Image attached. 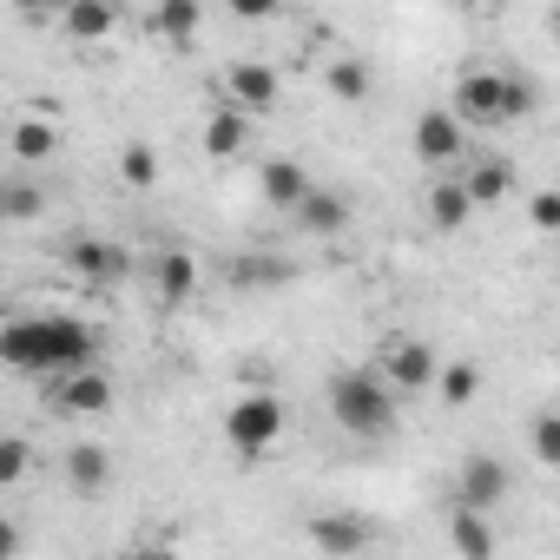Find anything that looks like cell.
<instances>
[{
	"label": "cell",
	"mask_w": 560,
	"mask_h": 560,
	"mask_svg": "<svg viewBox=\"0 0 560 560\" xmlns=\"http://www.w3.org/2000/svg\"><path fill=\"white\" fill-rule=\"evenodd\" d=\"M298 277V264H284V257H231V284L237 291H277V284H291Z\"/></svg>",
	"instance_id": "d6986e66"
},
{
	"label": "cell",
	"mask_w": 560,
	"mask_h": 560,
	"mask_svg": "<svg viewBox=\"0 0 560 560\" xmlns=\"http://www.w3.org/2000/svg\"><path fill=\"white\" fill-rule=\"evenodd\" d=\"M224 93H231L237 113H264V106H277V73L257 67V60H244V67L224 73Z\"/></svg>",
	"instance_id": "4fadbf2b"
},
{
	"label": "cell",
	"mask_w": 560,
	"mask_h": 560,
	"mask_svg": "<svg viewBox=\"0 0 560 560\" xmlns=\"http://www.w3.org/2000/svg\"><path fill=\"white\" fill-rule=\"evenodd\" d=\"M508 488H514V475H508V462L501 455H468L462 462V475H455V508H501L508 501Z\"/></svg>",
	"instance_id": "52a82bcc"
},
{
	"label": "cell",
	"mask_w": 560,
	"mask_h": 560,
	"mask_svg": "<svg viewBox=\"0 0 560 560\" xmlns=\"http://www.w3.org/2000/svg\"><path fill=\"white\" fill-rule=\"evenodd\" d=\"M100 357V330L60 311H34V317H8L0 324V370L14 376H60Z\"/></svg>",
	"instance_id": "6da1fadb"
},
{
	"label": "cell",
	"mask_w": 560,
	"mask_h": 560,
	"mask_svg": "<svg viewBox=\"0 0 560 560\" xmlns=\"http://www.w3.org/2000/svg\"><path fill=\"white\" fill-rule=\"evenodd\" d=\"M34 475V442L27 435H0V488H21Z\"/></svg>",
	"instance_id": "484cf974"
},
{
	"label": "cell",
	"mask_w": 560,
	"mask_h": 560,
	"mask_svg": "<svg viewBox=\"0 0 560 560\" xmlns=\"http://www.w3.org/2000/svg\"><path fill=\"white\" fill-rule=\"evenodd\" d=\"M198 27H205V0H159V8H152V34L165 47H191Z\"/></svg>",
	"instance_id": "5bb4252c"
},
{
	"label": "cell",
	"mask_w": 560,
	"mask_h": 560,
	"mask_svg": "<svg viewBox=\"0 0 560 560\" xmlns=\"http://www.w3.org/2000/svg\"><path fill=\"white\" fill-rule=\"evenodd\" d=\"M330 93L350 100V106L370 100V67H363V60H337V67H330Z\"/></svg>",
	"instance_id": "83f0119b"
},
{
	"label": "cell",
	"mask_w": 560,
	"mask_h": 560,
	"mask_svg": "<svg viewBox=\"0 0 560 560\" xmlns=\"http://www.w3.org/2000/svg\"><path fill=\"white\" fill-rule=\"evenodd\" d=\"M224 8L237 21H277V14H284V0H224Z\"/></svg>",
	"instance_id": "4dcf8cb0"
},
{
	"label": "cell",
	"mask_w": 560,
	"mask_h": 560,
	"mask_svg": "<svg viewBox=\"0 0 560 560\" xmlns=\"http://www.w3.org/2000/svg\"><path fill=\"white\" fill-rule=\"evenodd\" d=\"M396 409H402V396L383 383V370H337L330 376V416H337L343 435L383 442L396 429Z\"/></svg>",
	"instance_id": "7a4b0ae2"
},
{
	"label": "cell",
	"mask_w": 560,
	"mask_h": 560,
	"mask_svg": "<svg viewBox=\"0 0 560 560\" xmlns=\"http://www.w3.org/2000/svg\"><path fill=\"white\" fill-rule=\"evenodd\" d=\"M152 284H159V304H172V311H178V304H191V298H198V257H191V250H178V244H172V250H159Z\"/></svg>",
	"instance_id": "8fae6325"
},
{
	"label": "cell",
	"mask_w": 560,
	"mask_h": 560,
	"mask_svg": "<svg viewBox=\"0 0 560 560\" xmlns=\"http://www.w3.org/2000/svg\"><path fill=\"white\" fill-rule=\"evenodd\" d=\"M304 185H311V172H304L298 159H264V172H257V191H264V205H277V211H291V205L304 198Z\"/></svg>",
	"instance_id": "e0dca14e"
},
{
	"label": "cell",
	"mask_w": 560,
	"mask_h": 560,
	"mask_svg": "<svg viewBox=\"0 0 560 560\" xmlns=\"http://www.w3.org/2000/svg\"><path fill=\"white\" fill-rule=\"evenodd\" d=\"M534 86L521 80V73H494V67H475V73H462L455 80V119L462 126H514V119H527L534 113Z\"/></svg>",
	"instance_id": "3957f363"
},
{
	"label": "cell",
	"mask_w": 560,
	"mask_h": 560,
	"mask_svg": "<svg viewBox=\"0 0 560 560\" xmlns=\"http://www.w3.org/2000/svg\"><path fill=\"white\" fill-rule=\"evenodd\" d=\"M106 481H113V455L100 448V442H80V448H67V488L73 494H106Z\"/></svg>",
	"instance_id": "2e32d148"
},
{
	"label": "cell",
	"mask_w": 560,
	"mask_h": 560,
	"mask_svg": "<svg viewBox=\"0 0 560 560\" xmlns=\"http://www.w3.org/2000/svg\"><path fill=\"white\" fill-rule=\"evenodd\" d=\"M54 145H60V126H54L47 113H21V119H14V132H8V152H14L21 165L54 159Z\"/></svg>",
	"instance_id": "9a60e30c"
},
{
	"label": "cell",
	"mask_w": 560,
	"mask_h": 560,
	"mask_svg": "<svg viewBox=\"0 0 560 560\" xmlns=\"http://www.w3.org/2000/svg\"><path fill=\"white\" fill-rule=\"evenodd\" d=\"M54 409H60V416H106V409H113V376H106L100 363L60 370V376H54Z\"/></svg>",
	"instance_id": "8992f818"
},
{
	"label": "cell",
	"mask_w": 560,
	"mask_h": 560,
	"mask_svg": "<svg viewBox=\"0 0 560 560\" xmlns=\"http://www.w3.org/2000/svg\"><path fill=\"white\" fill-rule=\"evenodd\" d=\"M60 27H67V40L93 47V40H106V34L119 27V8H113V0H67V8H60Z\"/></svg>",
	"instance_id": "7c38bea8"
},
{
	"label": "cell",
	"mask_w": 560,
	"mask_h": 560,
	"mask_svg": "<svg viewBox=\"0 0 560 560\" xmlns=\"http://www.w3.org/2000/svg\"><path fill=\"white\" fill-rule=\"evenodd\" d=\"M40 211H47V191L27 178H8V224H34Z\"/></svg>",
	"instance_id": "4316f807"
},
{
	"label": "cell",
	"mask_w": 560,
	"mask_h": 560,
	"mask_svg": "<svg viewBox=\"0 0 560 560\" xmlns=\"http://www.w3.org/2000/svg\"><path fill=\"white\" fill-rule=\"evenodd\" d=\"M0 224H8V178H0Z\"/></svg>",
	"instance_id": "836d02e7"
},
{
	"label": "cell",
	"mask_w": 560,
	"mask_h": 560,
	"mask_svg": "<svg viewBox=\"0 0 560 560\" xmlns=\"http://www.w3.org/2000/svg\"><path fill=\"white\" fill-rule=\"evenodd\" d=\"M119 178H126L132 191H152V185H159V152H152L145 139H132V145L119 152Z\"/></svg>",
	"instance_id": "cb8c5ba5"
},
{
	"label": "cell",
	"mask_w": 560,
	"mask_h": 560,
	"mask_svg": "<svg viewBox=\"0 0 560 560\" xmlns=\"http://www.w3.org/2000/svg\"><path fill=\"white\" fill-rule=\"evenodd\" d=\"M277 435H284V402H277L270 389H244V396L224 409V442H231L244 462H257L264 448H277Z\"/></svg>",
	"instance_id": "277c9868"
},
{
	"label": "cell",
	"mask_w": 560,
	"mask_h": 560,
	"mask_svg": "<svg viewBox=\"0 0 560 560\" xmlns=\"http://www.w3.org/2000/svg\"><path fill=\"white\" fill-rule=\"evenodd\" d=\"M60 264L80 277V284H113V277H119V244H106V237H67L60 244Z\"/></svg>",
	"instance_id": "30bf717a"
},
{
	"label": "cell",
	"mask_w": 560,
	"mask_h": 560,
	"mask_svg": "<svg viewBox=\"0 0 560 560\" xmlns=\"http://www.w3.org/2000/svg\"><path fill=\"white\" fill-rule=\"evenodd\" d=\"M14 8H21V14H34V21H47V14H60V8H67V0H14Z\"/></svg>",
	"instance_id": "d6a6232c"
},
{
	"label": "cell",
	"mask_w": 560,
	"mask_h": 560,
	"mask_svg": "<svg viewBox=\"0 0 560 560\" xmlns=\"http://www.w3.org/2000/svg\"><path fill=\"white\" fill-rule=\"evenodd\" d=\"M291 218H298L304 237H337V231H350V198L324 191V185H304V198L291 205Z\"/></svg>",
	"instance_id": "9c48e42d"
},
{
	"label": "cell",
	"mask_w": 560,
	"mask_h": 560,
	"mask_svg": "<svg viewBox=\"0 0 560 560\" xmlns=\"http://www.w3.org/2000/svg\"><path fill=\"white\" fill-rule=\"evenodd\" d=\"M448 547H455L462 560H488V553H494V534H488L481 508H455V514H448Z\"/></svg>",
	"instance_id": "7402d4cb"
},
{
	"label": "cell",
	"mask_w": 560,
	"mask_h": 560,
	"mask_svg": "<svg viewBox=\"0 0 560 560\" xmlns=\"http://www.w3.org/2000/svg\"><path fill=\"white\" fill-rule=\"evenodd\" d=\"M527 218H534V231H560V191H534Z\"/></svg>",
	"instance_id": "f546056e"
},
{
	"label": "cell",
	"mask_w": 560,
	"mask_h": 560,
	"mask_svg": "<svg viewBox=\"0 0 560 560\" xmlns=\"http://www.w3.org/2000/svg\"><path fill=\"white\" fill-rule=\"evenodd\" d=\"M244 139H250V113L224 106V113H211V119H205V152H211V159H237V152H244Z\"/></svg>",
	"instance_id": "44dd1931"
},
{
	"label": "cell",
	"mask_w": 560,
	"mask_h": 560,
	"mask_svg": "<svg viewBox=\"0 0 560 560\" xmlns=\"http://www.w3.org/2000/svg\"><path fill=\"white\" fill-rule=\"evenodd\" d=\"M21 547H27V534H21V527H14L8 514H0V560H14Z\"/></svg>",
	"instance_id": "1f68e13d"
},
{
	"label": "cell",
	"mask_w": 560,
	"mask_h": 560,
	"mask_svg": "<svg viewBox=\"0 0 560 560\" xmlns=\"http://www.w3.org/2000/svg\"><path fill=\"white\" fill-rule=\"evenodd\" d=\"M462 145H468V126H462L448 106H429V113L416 119V159H422V165H435V172H442V165H455V159H462Z\"/></svg>",
	"instance_id": "ba28073f"
},
{
	"label": "cell",
	"mask_w": 560,
	"mask_h": 560,
	"mask_svg": "<svg viewBox=\"0 0 560 560\" xmlns=\"http://www.w3.org/2000/svg\"><path fill=\"white\" fill-rule=\"evenodd\" d=\"M462 191H468L475 205H501V198L514 191V165H508V159H481V165L462 178Z\"/></svg>",
	"instance_id": "603a6c76"
},
{
	"label": "cell",
	"mask_w": 560,
	"mask_h": 560,
	"mask_svg": "<svg viewBox=\"0 0 560 560\" xmlns=\"http://www.w3.org/2000/svg\"><path fill=\"white\" fill-rule=\"evenodd\" d=\"M435 389H442L448 409H468L475 389H481V370H475V363H448V370H435Z\"/></svg>",
	"instance_id": "d4e9b609"
},
{
	"label": "cell",
	"mask_w": 560,
	"mask_h": 560,
	"mask_svg": "<svg viewBox=\"0 0 560 560\" xmlns=\"http://www.w3.org/2000/svg\"><path fill=\"white\" fill-rule=\"evenodd\" d=\"M468 218H475V198L462 191V178H435L429 185V224L435 231H462Z\"/></svg>",
	"instance_id": "ffe728a7"
},
{
	"label": "cell",
	"mask_w": 560,
	"mask_h": 560,
	"mask_svg": "<svg viewBox=\"0 0 560 560\" xmlns=\"http://www.w3.org/2000/svg\"><path fill=\"white\" fill-rule=\"evenodd\" d=\"M311 547H324V553H363L370 547V521H357V514H317L311 521Z\"/></svg>",
	"instance_id": "ac0fdd59"
},
{
	"label": "cell",
	"mask_w": 560,
	"mask_h": 560,
	"mask_svg": "<svg viewBox=\"0 0 560 560\" xmlns=\"http://www.w3.org/2000/svg\"><path fill=\"white\" fill-rule=\"evenodd\" d=\"M376 370H383V383H389L396 396H416V389L435 383V350H429L422 337H389L383 357H376Z\"/></svg>",
	"instance_id": "5b68a950"
},
{
	"label": "cell",
	"mask_w": 560,
	"mask_h": 560,
	"mask_svg": "<svg viewBox=\"0 0 560 560\" xmlns=\"http://www.w3.org/2000/svg\"><path fill=\"white\" fill-rule=\"evenodd\" d=\"M527 442H534V462H540V468H560V416H553V409L534 416V435H527Z\"/></svg>",
	"instance_id": "f1b7e54d"
}]
</instances>
